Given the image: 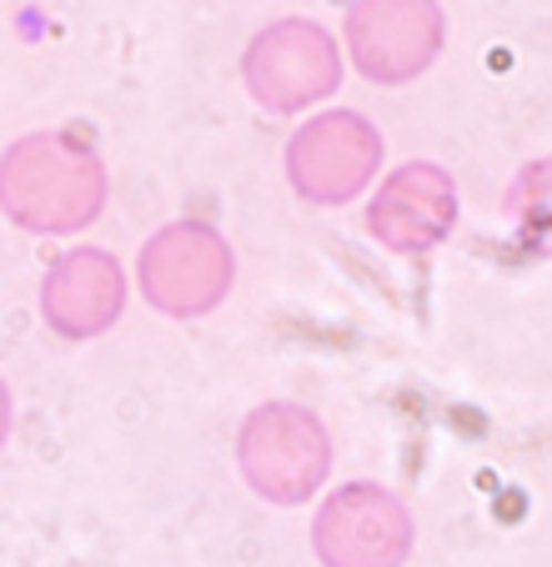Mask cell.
<instances>
[{"label": "cell", "mask_w": 552, "mask_h": 567, "mask_svg": "<svg viewBox=\"0 0 552 567\" xmlns=\"http://www.w3.org/2000/svg\"><path fill=\"white\" fill-rule=\"evenodd\" d=\"M131 281L126 261L106 247H65L41 277V321L61 342H96L126 317Z\"/></svg>", "instance_id": "obj_9"}, {"label": "cell", "mask_w": 552, "mask_h": 567, "mask_svg": "<svg viewBox=\"0 0 552 567\" xmlns=\"http://www.w3.org/2000/svg\"><path fill=\"white\" fill-rule=\"evenodd\" d=\"M136 291L166 321L212 317L236 291L232 241L212 221H196V216L156 226L136 251Z\"/></svg>", "instance_id": "obj_3"}, {"label": "cell", "mask_w": 552, "mask_h": 567, "mask_svg": "<svg viewBox=\"0 0 552 567\" xmlns=\"http://www.w3.org/2000/svg\"><path fill=\"white\" fill-rule=\"evenodd\" d=\"M502 216L528 251L552 261V156H528L502 192Z\"/></svg>", "instance_id": "obj_10"}, {"label": "cell", "mask_w": 552, "mask_h": 567, "mask_svg": "<svg viewBox=\"0 0 552 567\" xmlns=\"http://www.w3.org/2000/svg\"><path fill=\"white\" fill-rule=\"evenodd\" d=\"M106 156L75 131H31L0 156V206L25 236H81L106 216Z\"/></svg>", "instance_id": "obj_1"}, {"label": "cell", "mask_w": 552, "mask_h": 567, "mask_svg": "<svg viewBox=\"0 0 552 567\" xmlns=\"http://www.w3.org/2000/svg\"><path fill=\"white\" fill-rule=\"evenodd\" d=\"M341 45L367 86H412L442 61L447 11L442 0H351L341 16Z\"/></svg>", "instance_id": "obj_6"}, {"label": "cell", "mask_w": 552, "mask_h": 567, "mask_svg": "<svg viewBox=\"0 0 552 567\" xmlns=\"http://www.w3.org/2000/svg\"><path fill=\"white\" fill-rule=\"evenodd\" d=\"M417 553V517L387 482H341L317 503L311 557L321 567H402Z\"/></svg>", "instance_id": "obj_7"}, {"label": "cell", "mask_w": 552, "mask_h": 567, "mask_svg": "<svg viewBox=\"0 0 552 567\" xmlns=\"http://www.w3.org/2000/svg\"><path fill=\"white\" fill-rule=\"evenodd\" d=\"M347 51L311 16L266 21L242 51V86L266 116H307L341 91Z\"/></svg>", "instance_id": "obj_4"}, {"label": "cell", "mask_w": 552, "mask_h": 567, "mask_svg": "<svg viewBox=\"0 0 552 567\" xmlns=\"http://www.w3.org/2000/svg\"><path fill=\"white\" fill-rule=\"evenodd\" d=\"M282 166H287V182L301 202L337 212L382 182L387 141L372 116H361L351 106H327L287 136Z\"/></svg>", "instance_id": "obj_5"}, {"label": "cell", "mask_w": 552, "mask_h": 567, "mask_svg": "<svg viewBox=\"0 0 552 567\" xmlns=\"http://www.w3.org/2000/svg\"><path fill=\"white\" fill-rule=\"evenodd\" d=\"M462 192L457 176L437 161H402L367 196V236L392 257H427L457 231Z\"/></svg>", "instance_id": "obj_8"}, {"label": "cell", "mask_w": 552, "mask_h": 567, "mask_svg": "<svg viewBox=\"0 0 552 567\" xmlns=\"http://www.w3.org/2000/svg\"><path fill=\"white\" fill-rule=\"evenodd\" d=\"M331 432L307 402L272 396L236 427V472L266 507H307L331 477Z\"/></svg>", "instance_id": "obj_2"}]
</instances>
